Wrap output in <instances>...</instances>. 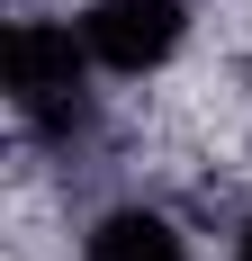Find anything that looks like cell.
<instances>
[{
  "label": "cell",
  "instance_id": "7a4b0ae2",
  "mask_svg": "<svg viewBox=\"0 0 252 261\" xmlns=\"http://www.w3.org/2000/svg\"><path fill=\"white\" fill-rule=\"evenodd\" d=\"M81 45L99 54L108 72H153L180 45V0H90Z\"/></svg>",
  "mask_w": 252,
  "mask_h": 261
},
{
  "label": "cell",
  "instance_id": "277c9868",
  "mask_svg": "<svg viewBox=\"0 0 252 261\" xmlns=\"http://www.w3.org/2000/svg\"><path fill=\"white\" fill-rule=\"evenodd\" d=\"M234 261H252V225H243V243H234Z\"/></svg>",
  "mask_w": 252,
  "mask_h": 261
},
{
  "label": "cell",
  "instance_id": "6da1fadb",
  "mask_svg": "<svg viewBox=\"0 0 252 261\" xmlns=\"http://www.w3.org/2000/svg\"><path fill=\"white\" fill-rule=\"evenodd\" d=\"M81 54L90 45H72V27H54V18L9 27V90H18L27 126H72L81 117Z\"/></svg>",
  "mask_w": 252,
  "mask_h": 261
},
{
  "label": "cell",
  "instance_id": "3957f363",
  "mask_svg": "<svg viewBox=\"0 0 252 261\" xmlns=\"http://www.w3.org/2000/svg\"><path fill=\"white\" fill-rule=\"evenodd\" d=\"M81 261H189L171 234V216H153V207H117L90 225V243H81Z\"/></svg>",
  "mask_w": 252,
  "mask_h": 261
}]
</instances>
